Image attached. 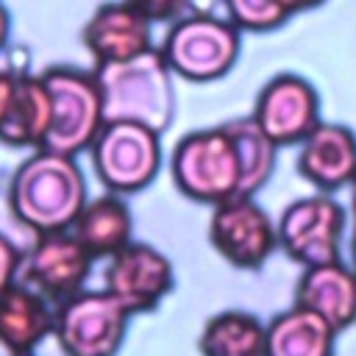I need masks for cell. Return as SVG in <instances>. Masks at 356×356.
I'll return each mask as SVG.
<instances>
[{"label":"cell","mask_w":356,"mask_h":356,"mask_svg":"<svg viewBox=\"0 0 356 356\" xmlns=\"http://www.w3.org/2000/svg\"><path fill=\"white\" fill-rule=\"evenodd\" d=\"M350 264L356 270V222H353V234H350Z\"/></svg>","instance_id":"484cf974"},{"label":"cell","mask_w":356,"mask_h":356,"mask_svg":"<svg viewBox=\"0 0 356 356\" xmlns=\"http://www.w3.org/2000/svg\"><path fill=\"white\" fill-rule=\"evenodd\" d=\"M86 203V184L75 156L33 150L11 175L8 209L11 214L39 234L70 231Z\"/></svg>","instance_id":"7a4b0ae2"},{"label":"cell","mask_w":356,"mask_h":356,"mask_svg":"<svg viewBox=\"0 0 356 356\" xmlns=\"http://www.w3.org/2000/svg\"><path fill=\"white\" fill-rule=\"evenodd\" d=\"M131 312L106 289H81L56 306L53 337L64 356H117Z\"/></svg>","instance_id":"8992f818"},{"label":"cell","mask_w":356,"mask_h":356,"mask_svg":"<svg viewBox=\"0 0 356 356\" xmlns=\"http://www.w3.org/2000/svg\"><path fill=\"white\" fill-rule=\"evenodd\" d=\"M225 11L239 31H273L292 17L284 0H225Z\"/></svg>","instance_id":"44dd1931"},{"label":"cell","mask_w":356,"mask_h":356,"mask_svg":"<svg viewBox=\"0 0 356 356\" xmlns=\"http://www.w3.org/2000/svg\"><path fill=\"white\" fill-rule=\"evenodd\" d=\"M50 128V92L42 75L19 72L14 106L0 125V142L11 147H31L39 150L44 145Z\"/></svg>","instance_id":"d6986e66"},{"label":"cell","mask_w":356,"mask_h":356,"mask_svg":"<svg viewBox=\"0 0 356 356\" xmlns=\"http://www.w3.org/2000/svg\"><path fill=\"white\" fill-rule=\"evenodd\" d=\"M56 306L31 286L14 281L0 292V345L8 356L33 353L39 342L53 334Z\"/></svg>","instance_id":"2e32d148"},{"label":"cell","mask_w":356,"mask_h":356,"mask_svg":"<svg viewBox=\"0 0 356 356\" xmlns=\"http://www.w3.org/2000/svg\"><path fill=\"white\" fill-rule=\"evenodd\" d=\"M150 22H172L181 19V14L186 11V6L192 0H131Z\"/></svg>","instance_id":"7402d4cb"},{"label":"cell","mask_w":356,"mask_h":356,"mask_svg":"<svg viewBox=\"0 0 356 356\" xmlns=\"http://www.w3.org/2000/svg\"><path fill=\"white\" fill-rule=\"evenodd\" d=\"M209 242L231 267L256 270L278 248V228L250 195H239L211 206Z\"/></svg>","instance_id":"9c48e42d"},{"label":"cell","mask_w":356,"mask_h":356,"mask_svg":"<svg viewBox=\"0 0 356 356\" xmlns=\"http://www.w3.org/2000/svg\"><path fill=\"white\" fill-rule=\"evenodd\" d=\"M337 331L314 312L292 306L267 323L264 356H334Z\"/></svg>","instance_id":"ac0fdd59"},{"label":"cell","mask_w":356,"mask_h":356,"mask_svg":"<svg viewBox=\"0 0 356 356\" xmlns=\"http://www.w3.org/2000/svg\"><path fill=\"white\" fill-rule=\"evenodd\" d=\"M350 209H353V217H356V181L350 184Z\"/></svg>","instance_id":"4316f807"},{"label":"cell","mask_w":356,"mask_h":356,"mask_svg":"<svg viewBox=\"0 0 356 356\" xmlns=\"http://www.w3.org/2000/svg\"><path fill=\"white\" fill-rule=\"evenodd\" d=\"M250 117L278 147L300 145L323 122L314 86L295 72L270 78L261 86Z\"/></svg>","instance_id":"7c38bea8"},{"label":"cell","mask_w":356,"mask_h":356,"mask_svg":"<svg viewBox=\"0 0 356 356\" xmlns=\"http://www.w3.org/2000/svg\"><path fill=\"white\" fill-rule=\"evenodd\" d=\"M92 261V253L78 242L72 231L39 234L33 248L22 253L17 281L58 306L83 289Z\"/></svg>","instance_id":"30bf717a"},{"label":"cell","mask_w":356,"mask_h":356,"mask_svg":"<svg viewBox=\"0 0 356 356\" xmlns=\"http://www.w3.org/2000/svg\"><path fill=\"white\" fill-rule=\"evenodd\" d=\"M131 209L122 195H100L86 200L72 222V234L92 253V259H108L131 242Z\"/></svg>","instance_id":"e0dca14e"},{"label":"cell","mask_w":356,"mask_h":356,"mask_svg":"<svg viewBox=\"0 0 356 356\" xmlns=\"http://www.w3.org/2000/svg\"><path fill=\"white\" fill-rule=\"evenodd\" d=\"M267 325L242 309H225L206 320L197 350L200 356H264Z\"/></svg>","instance_id":"ffe728a7"},{"label":"cell","mask_w":356,"mask_h":356,"mask_svg":"<svg viewBox=\"0 0 356 356\" xmlns=\"http://www.w3.org/2000/svg\"><path fill=\"white\" fill-rule=\"evenodd\" d=\"M295 303L320 314L337 334L356 323V270L353 264L328 261L303 267L295 284Z\"/></svg>","instance_id":"9a60e30c"},{"label":"cell","mask_w":356,"mask_h":356,"mask_svg":"<svg viewBox=\"0 0 356 356\" xmlns=\"http://www.w3.org/2000/svg\"><path fill=\"white\" fill-rule=\"evenodd\" d=\"M17 356H33V353H17Z\"/></svg>","instance_id":"83f0119b"},{"label":"cell","mask_w":356,"mask_h":356,"mask_svg":"<svg viewBox=\"0 0 356 356\" xmlns=\"http://www.w3.org/2000/svg\"><path fill=\"white\" fill-rule=\"evenodd\" d=\"M242 31L231 19L211 14H189L170 25L164 44L159 47L172 75L184 81L206 83L222 78L239 58Z\"/></svg>","instance_id":"5b68a950"},{"label":"cell","mask_w":356,"mask_h":356,"mask_svg":"<svg viewBox=\"0 0 356 356\" xmlns=\"http://www.w3.org/2000/svg\"><path fill=\"white\" fill-rule=\"evenodd\" d=\"M275 153L278 145L256 120L239 117L181 136L170 153V175L189 200L217 206L239 195L253 197L270 181Z\"/></svg>","instance_id":"6da1fadb"},{"label":"cell","mask_w":356,"mask_h":356,"mask_svg":"<svg viewBox=\"0 0 356 356\" xmlns=\"http://www.w3.org/2000/svg\"><path fill=\"white\" fill-rule=\"evenodd\" d=\"M345 222V209L328 192L298 197L281 211L275 222L278 248L300 267L339 261Z\"/></svg>","instance_id":"ba28073f"},{"label":"cell","mask_w":356,"mask_h":356,"mask_svg":"<svg viewBox=\"0 0 356 356\" xmlns=\"http://www.w3.org/2000/svg\"><path fill=\"white\" fill-rule=\"evenodd\" d=\"M42 81L50 92V128L42 147L64 156L89 150L100 128L106 125L95 70L86 72L70 64H58L47 67L42 72Z\"/></svg>","instance_id":"277c9868"},{"label":"cell","mask_w":356,"mask_h":356,"mask_svg":"<svg viewBox=\"0 0 356 356\" xmlns=\"http://www.w3.org/2000/svg\"><path fill=\"white\" fill-rule=\"evenodd\" d=\"M103 289L131 314L153 312L172 289V264L153 245L128 242L122 250L108 256L103 270Z\"/></svg>","instance_id":"8fae6325"},{"label":"cell","mask_w":356,"mask_h":356,"mask_svg":"<svg viewBox=\"0 0 356 356\" xmlns=\"http://www.w3.org/2000/svg\"><path fill=\"white\" fill-rule=\"evenodd\" d=\"M284 3L289 6V11H292V14H298V11L314 8V6H320V3H325V0H284Z\"/></svg>","instance_id":"d4e9b609"},{"label":"cell","mask_w":356,"mask_h":356,"mask_svg":"<svg viewBox=\"0 0 356 356\" xmlns=\"http://www.w3.org/2000/svg\"><path fill=\"white\" fill-rule=\"evenodd\" d=\"M8 28H11V17H8L6 6L0 3V47L8 42Z\"/></svg>","instance_id":"cb8c5ba5"},{"label":"cell","mask_w":356,"mask_h":356,"mask_svg":"<svg viewBox=\"0 0 356 356\" xmlns=\"http://www.w3.org/2000/svg\"><path fill=\"white\" fill-rule=\"evenodd\" d=\"M106 122H139L161 134L175 111L172 70L159 47L95 67Z\"/></svg>","instance_id":"3957f363"},{"label":"cell","mask_w":356,"mask_h":356,"mask_svg":"<svg viewBox=\"0 0 356 356\" xmlns=\"http://www.w3.org/2000/svg\"><path fill=\"white\" fill-rule=\"evenodd\" d=\"M150 25L153 22L131 0H111L95 8L89 22L83 25L81 39L95 67H100L150 50Z\"/></svg>","instance_id":"4fadbf2b"},{"label":"cell","mask_w":356,"mask_h":356,"mask_svg":"<svg viewBox=\"0 0 356 356\" xmlns=\"http://www.w3.org/2000/svg\"><path fill=\"white\" fill-rule=\"evenodd\" d=\"M298 172L320 192H334L356 181V136L339 122H320L298 153Z\"/></svg>","instance_id":"5bb4252c"},{"label":"cell","mask_w":356,"mask_h":356,"mask_svg":"<svg viewBox=\"0 0 356 356\" xmlns=\"http://www.w3.org/2000/svg\"><path fill=\"white\" fill-rule=\"evenodd\" d=\"M19 264H22L19 248L6 234H0V292L19 278Z\"/></svg>","instance_id":"603a6c76"},{"label":"cell","mask_w":356,"mask_h":356,"mask_svg":"<svg viewBox=\"0 0 356 356\" xmlns=\"http://www.w3.org/2000/svg\"><path fill=\"white\" fill-rule=\"evenodd\" d=\"M89 150L97 178L114 195L145 189L161 167L159 134L139 122H106Z\"/></svg>","instance_id":"52a82bcc"}]
</instances>
